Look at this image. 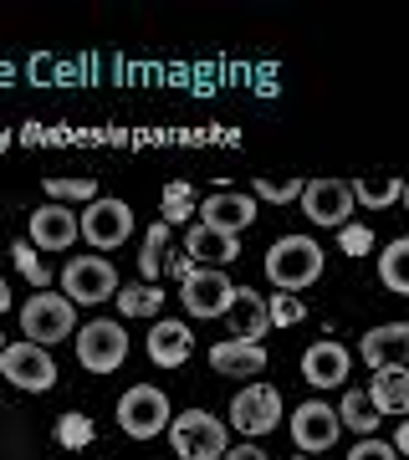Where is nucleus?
Here are the masks:
<instances>
[{"label": "nucleus", "mask_w": 409, "mask_h": 460, "mask_svg": "<svg viewBox=\"0 0 409 460\" xmlns=\"http://www.w3.org/2000/svg\"><path fill=\"white\" fill-rule=\"evenodd\" d=\"M266 277L277 292H302L323 277V246L312 235H281L277 246L266 251Z\"/></svg>", "instance_id": "f257e3e1"}, {"label": "nucleus", "mask_w": 409, "mask_h": 460, "mask_svg": "<svg viewBox=\"0 0 409 460\" xmlns=\"http://www.w3.org/2000/svg\"><path fill=\"white\" fill-rule=\"evenodd\" d=\"M169 445H174L180 460H226V450H230L226 420H215L210 410H184L169 425Z\"/></svg>", "instance_id": "f03ea898"}, {"label": "nucleus", "mask_w": 409, "mask_h": 460, "mask_svg": "<svg viewBox=\"0 0 409 460\" xmlns=\"http://www.w3.org/2000/svg\"><path fill=\"white\" fill-rule=\"evenodd\" d=\"M77 302L72 296H57V292H36L26 296V307H21V332H26V343H62V338H72V323H77V313H72Z\"/></svg>", "instance_id": "7ed1b4c3"}, {"label": "nucleus", "mask_w": 409, "mask_h": 460, "mask_svg": "<svg viewBox=\"0 0 409 460\" xmlns=\"http://www.w3.org/2000/svg\"><path fill=\"white\" fill-rule=\"evenodd\" d=\"M118 425H123V435H133V440H154V435H164V429L174 425L164 389H154V384H133V389H123V399H118Z\"/></svg>", "instance_id": "20e7f679"}, {"label": "nucleus", "mask_w": 409, "mask_h": 460, "mask_svg": "<svg viewBox=\"0 0 409 460\" xmlns=\"http://www.w3.org/2000/svg\"><path fill=\"white\" fill-rule=\"evenodd\" d=\"M236 296H241V287H236L220 266H195V271L180 281V302H184L190 317H226L230 307H236Z\"/></svg>", "instance_id": "39448f33"}, {"label": "nucleus", "mask_w": 409, "mask_h": 460, "mask_svg": "<svg viewBox=\"0 0 409 460\" xmlns=\"http://www.w3.org/2000/svg\"><path fill=\"white\" fill-rule=\"evenodd\" d=\"M123 358H129V332H123V323L93 317L77 338V363L87 374H113V368H123Z\"/></svg>", "instance_id": "423d86ee"}, {"label": "nucleus", "mask_w": 409, "mask_h": 460, "mask_svg": "<svg viewBox=\"0 0 409 460\" xmlns=\"http://www.w3.org/2000/svg\"><path fill=\"white\" fill-rule=\"evenodd\" d=\"M62 296H72V302H82V307L118 296L113 261H102V256H72V261L62 266Z\"/></svg>", "instance_id": "0eeeda50"}, {"label": "nucleus", "mask_w": 409, "mask_h": 460, "mask_svg": "<svg viewBox=\"0 0 409 460\" xmlns=\"http://www.w3.org/2000/svg\"><path fill=\"white\" fill-rule=\"evenodd\" d=\"M353 184L348 180H312L302 190V215H307L312 226H327V230H343L353 226Z\"/></svg>", "instance_id": "6e6552de"}, {"label": "nucleus", "mask_w": 409, "mask_h": 460, "mask_svg": "<svg viewBox=\"0 0 409 460\" xmlns=\"http://www.w3.org/2000/svg\"><path fill=\"white\" fill-rule=\"evenodd\" d=\"M133 235V210L123 205V199H108L98 195L87 210H82V241L98 251H118L123 241Z\"/></svg>", "instance_id": "1a4fd4ad"}, {"label": "nucleus", "mask_w": 409, "mask_h": 460, "mask_svg": "<svg viewBox=\"0 0 409 460\" xmlns=\"http://www.w3.org/2000/svg\"><path fill=\"white\" fill-rule=\"evenodd\" d=\"M0 374L16 389H26V394H47L57 384V363H51V353L41 343H11L0 353Z\"/></svg>", "instance_id": "9d476101"}, {"label": "nucleus", "mask_w": 409, "mask_h": 460, "mask_svg": "<svg viewBox=\"0 0 409 460\" xmlns=\"http://www.w3.org/2000/svg\"><path fill=\"white\" fill-rule=\"evenodd\" d=\"M281 420V394L271 384H245L241 394L230 399V425L241 435H271Z\"/></svg>", "instance_id": "9b49d317"}, {"label": "nucleus", "mask_w": 409, "mask_h": 460, "mask_svg": "<svg viewBox=\"0 0 409 460\" xmlns=\"http://www.w3.org/2000/svg\"><path fill=\"white\" fill-rule=\"evenodd\" d=\"M343 435V420L338 410H327L323 399H307V404H297L292 410V440L302 456H317V450H333Z\"/></svg>", "instance_id": "f8f14e48"}, {"label": "nucleus", "mask_w": 409, "mask_h": 460, "mask_svg": "<svg viewBox=\"0 0 409 460\" xmlns=\"http://www.w3.org/2000/svg\"><path fill=\"white\" fill-rule=\"evenodd\" d=\"M195 215H200V226L220 230V235H241L256 220V199L241 195V190H215V195H205V205Z\"/></svg>", "instance_id": "ddd939ff"}, {"label": "nucleus", "mask_w": 409, "mask_h": 460, "mask_svg": "<svg viewBox=\"0 0 409 460\" xmlns=\"http://www.w3.org/2000/svg\"><path fill=\"white\" fill-rule=\"evenodd\" d=\"M77 230H82V215L51 199V205H41V210L31 215V246L36 251H67L77 241Z\"/></svg>", "instance_id": "4468645a"}, {"label": "nucleus", "mask_w": 409, "mask_h": 460, "mask_svg": "<svg viewBox=\"0 0 409 460\" xmlns=\"http://www.w3.org/2000/svg\"><path fill=\"white\" fill-rule=\"evenodd\" d=\"M348 363H353V353H348L343 343L323 338V343H312L307 353H302V378H307L312 389H338L348 378Z\"/></svg>", "instance_id": "2eb2a0df"}, {"label": "nucleus", "mask_w": 409, "mask_h": 460, "mask_svg": "<svg viewBox=\"0 0 409 460\" xmlns=\"http://www.w3.org/2000/svg\"><path fill=\"white\" fill-rule=\"evenodd\" d=\"M359 358L369 363V368H399V363L409 358V323H384V328H374L369 338L359 343Z\"/></svg>", "instance_id": "dca6fc26"}, {"label": "nucleus", "mask_w": 409, "mask_h": 460, "mask_svg": "<svg viewBox=\"0 0 409 460\" xmlns=\"http://www.w3.org/2000/svg\"><path fill=\"white\" fill-rule=\"evenodd\" d=\"M190 353H195V338H190V328H184V323L164 317V323H154V328H148V358L159 363V368H180Z\"/></svg>", "instance_id": "f3484780"}, {"label": "nucleus", "mask_w": 409, "mask_h": 460, "mask_svg": "<svg viewBox=\"0 0 409 460\" xmlns=\"http://www.w3.org/2000/svg\"><path fill=\"white\" fill-rule=\"evenodd\" d=\"M184 251H190L195 266H230L241 256V235H220V230H210V226H190Z\"/></svg>", "instance_id": "a211bd4d"}, {"label": "nucleus", "mask_w": 409, "mask_h": 460, "mask_svg": "<svg viewBox=\"0 0 409 460\" xmlns=\"http://www.w3.org/2000/svg\"><path fill=\"white\" fill-rule=\"evenodd\" d=\"M210 368H215V374H230V378L262 374V368H266V348L262 343H245V338H226V343L210 348Z\"/></svg>", "instance_id": "6ab92c4d"}, {"label": "nucleus", "mask_w": 409, "mask_h": 460, "mask_svg": "<svg viewBox=\"0 0 409 460\" xmlns=\"http://www.w3.org/2000/svg\"><path fill=\"white\" fill-rule=\"evenodd\" d=\"M230 332L236 338H245V343H262L266 328H271V307H266V296H256L251 287H241V296H236V307L226 313Z\"/></svg>", "instance_id": "aec40b11"}, {"label": "nucleus", "mask_w": 409, "mask_h": 460, "mask_svg": "<svg viewBox=\"0 0 409 460\" xmlns=\"http://www.w3.org/2000/svg\"><path fill=\"white\" fill-rule=\"evenodd\" d=\"M369 399H374L378 414H409V368H378L369 378Z\"/></svg>", "instance_id": "412c9836"}, {"label": "nucleus", "mask_w": 409, "mask_h": 460, "mask_svg": "<svg viewBox=\"0 0 409 460\" xmlns=\"http://www.w3.org/2000/svg\"><path fill=\"white\" fill-rule=\"evenodd\" d=\"M378 277H384L389 292L409 296V235H399V241L384 246V256H378Z\"/></svg>", "instance_id": "4be33fe9"}, {"label": "nucleus", "mask_w": 409, "mask_h": 460, "mask_svg": "<svg viewBox=\"0 0 409 460\" xmlns=\"http://www.w3.org/2000/svg\"><path fill=\"white\" fill-rule=\"evenodd\" d=\"M113 302H118V313H123V317H154V313H164V292L154 287V281L123 287V292H118Z\"/></svg>", "instance_id": "5701e85b"}, {"label": "nucleus", "mask_w": 409, "mask_h": 460, "mask_svg": "<svg viewBox=\"0 0 409 460\" xmlns=\"http://www.w3.org/2000/svg\"><path fill=\"white\" fill-rule=\"evenodd\" d=\"M338 420H343V429H359V435H374L378 429V410H374V399L363 394V389H348L343 394Z\"/></svg>", "instance_id": "b1692460"}, {"label": "nucleus", "mask_w": 409, "mask_h": 460, "mask_svg": "<svg viewBox=\"0 0 409 460\" xmlns=\"http://www.w3.org/2000/svg\"><path fill=\"white\" fill-rule=\"evenodd\" d=\"M405 195V180H353V199L359 205H369V210H384V205H394V199Z\"/></svg>", "instance_id": "393cba45"}, {"label": "nucleus", "mask_w": 409, "mask_h": 460, "mask_svg": "<svg viewBox=\"0 0 409 460\" xmlns=\"http://www.w3.org/2000/svg\"><path fill=\"white\" fill-rule=\"evenodd\" d=\"M164 256H169V226H148L144 235V256H138V271H144V281H154L164 271Z\"/></svg>", "instance_id": "a878e982"}, {"label": "nucleus", "mask_w": 409, "mask_h": 460, "mask_svg": "<svg viewBox=\"0 0 409 460\" xmlns=\"http://www.w3.org/2000/svg\"><path fill=\"white\" fill-rule=\"evenodd\" d=\"M47 195L57 199V205H62V199H82V205H93V199H98V180H93V174H82V180H62V174H51Z\"/></svg>", "instance_id": "bb28decb"}, {"label": "nucleus", "mask_w": 409, "mask_h": 460, "mask_svg": "<svg viewBox=\"0 0 409 460\" xmlns=\"http://www.w3.org/2000/svg\"><path fill=\"white\" fill-rule=\"evenodd\" d=\"M11 256H16V271H21V277L31 281L36 292H47L51 271H47V261L36 256V246H31V241H16V246H11Z\"/></svg>", "instance_id": "cd10ccee"}, {"label": "nucleus", "mask_w": 409, "mask_h": 460, "mask_svg": "<svg viewBox=\"0 0 409 460\" xmlns=\"http://www.w3.org/2000/svg\"><path fill=\"white\" fill-rule=\"evenodd\" d=\"M200 205H195V190L184 180H174L169 190H164V226H174V220H190Z\"/></svg>", "instance_id": "c85d7f7f"}, {"label": "nucleus", "mask_w": 409, "mask_h": 460, "mask_svg": "<svg viewBox=\"0 0 409 460\" xmlns=\"http://www.w3.org/2000/svg\"><path fill=\"white\" fill-rule=\"evenodd\" d=\"M302 190H307V184L292 180V174H287V180H277V174H262V180H256V199H271V205H292V199H302Z\"/></svg>", "instance_id": "c756f323"}, {"label": "nucleus", "mask_w": 409, "mask_h": 460, "mask_svg": "<svg viewBox=\"0 0 409 460\" xmlns=\"http://www.w3.org/2000/svg\"><path fill=\"white\" fill-rule=\"evenodd\" d=\"M57 440H62L67 450L93 445V420H87V414H62V420H57Z\"/></svg>", "instance_id": "7c9ffc66"}, {"label": "nucleus", "mask_w": 409, "mask_h": 460, "mask_svg": "<svg viewBox=\"0 0 409 460\" xmlns=\"http://www.w3.org/2000/svg\"><path fill=\"white\" fill-rule=\"evenodd\" d=\"M266 307H271V328H292V323H302V317H307V307H302V296H292V292L266 296Z\"/></svg>", "instance_id": "2f4dec72"}, {"label": "nucleus", "mask_w": 409, "mask_h": 460, "mask_svg": "<svg viewBox=\"0 0 409 460\" xmlns=\"http://www.w3.org/2000/svg\"><path fill=\"white\" fill-rule=\"evenodd\" d=\"M348 460H399V450L394 445H384V440H374V435H363L359 445H353V456Z\"/></svg>", "instance_id": "473e14b6"}, {"label": "nucleus", "mask_w": 409, "mask_h": 460, "mask_svg": "<svg viewBox=\"0 0 409 460\" xmlns=\"http://www.w3.org/2000/svg\"><path fill=\"white\" fill-rule=\"evenodd\" d=\"M338 241H343L348 256H369V246H374V235H369V226H343L338 230Z\"/></svg>", "instance_id": "72a5a7b5"}, {"label": "nucleus", "mask_w": 409, "mask_h": 460, "mask_svg": "<svg viewBox=\"0 0 409 460\" xmlns=\"http://www.w3.org/2000/svg\"><path fill=\"white\" fill-rule=\"evenodd\" d=\"M164 271H169V277H190V271H195V261H190V251H169V256H164Z\"/></svg>", "instance_id": "f704fd0d"}, {"label": "nucleus", "mask_w": 409, "mask_h": 460, "mask_svg": "<svg viewBox=\"0 0 409 460\" xmlns=\"http://www.w3.org/2000/svg\"><path fill=\"white\" fill-rule=\"evenodd\" d=\"M226 460H271V456L256 450V445H236V450H226Z\"/></svg>", "instance_id": "c9c22d12"}, {"label": "nucleus", "mask_w": 409, "mask_h": 460, "mask_svg": "<svg viewBox=\"0 0 409 460\" xmlns=\"http://www.w3.org/2000/svg\"><path fill=\"white\" fill-rule=\"evenodd\" d=\"M394 450H405V456H409V420L399 425V435H394Z\"/></svg>", "instance_id": "e433bc0d"}, {"label": "nucleus", "mask_w": 409, "mask_h": 460, "mask_svg": "<svg viewBox=\"0 0 409 460\" xmlns=\"http://www.w3.org/2000/svg\"><path fill=\"white\" fill-rule=\"evenodd\" d=\"M11 313V287H5V277H0V317Z\"/></svg>", "instance_id": "4c0bfd02"}, {"label": "nucleus", "mask_w": 409, "mask_h": 460, "mask_svg": "<svg viewBox=\"0 0 409 460\" xmlns=\"http://www.w3.org/2000/svg\"><path fill=\"white\" fill-rule=\"evenodd\" d=\"M399 199H405V210H409V184H405V195H399Z\"/></svg>", "instance_id": "58836bf2"}, {"label": "nucleus", "mask_w": 409, "mask_h": 460, "mask_svg": "<svg viewBox=\"0 0 409 460\" xmlns=\"http://www.w3.org/2000/svg\"><path fill=\"white\" fill-rule=\"evenodd\" d=\"M0 353H5V343H0Z\"/></svg>", "instance_id": "ea45409f"}, {"label": "nucleus", "mask_w": 409, "mask_h": 460, "mask_svg": "<svg viewBox=\"0 0 409 460\" xmlns=\"http://www.w3.org/2000/svg\"><path fill=\"white\" fill-rule=\"evenodd\" d=\"M297 460H307V456H297Z\"/></svg>", "instance_id": "a19ab883"}]
</instances>
